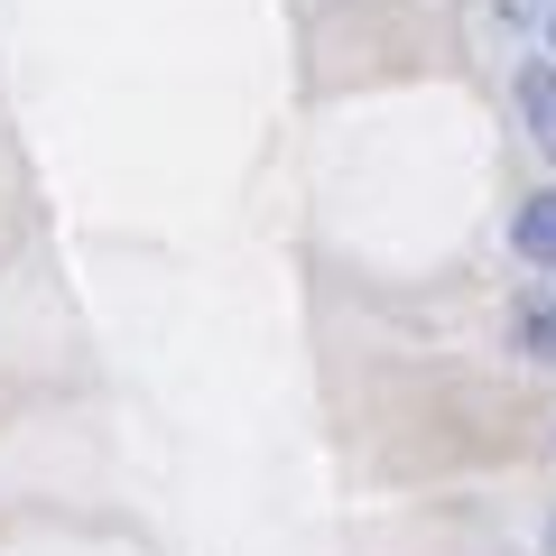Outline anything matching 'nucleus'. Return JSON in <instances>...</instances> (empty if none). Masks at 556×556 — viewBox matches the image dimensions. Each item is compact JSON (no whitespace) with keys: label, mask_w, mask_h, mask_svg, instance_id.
Returning a JSON list of instances; mask_svg holds the SVG:
<instances>
[{"label":"nucleus","mask_w":556,"mask_h":556,"mask_svg":"<svg viewBox=\"0 0 556 556\" xmlns=\"http://www.w3.org/2000/svg\"><path fill=\"white\" fill-rule=\"evenodd\" d=\"M492 20H501V38H519L529 56L556 65V0H492Z\"/></svg>","instance_id":"obj_1"},{"label":"nucleus","mask_w":556,"mask_h":556,"mask_svg":"<svg viewBox=\"0 0 556 556\" xmlns=\"http://www.w3.org/2000/svg\"><path fill=\"white\" fill-rule=\"evenodd\" d=\"M519 121H529V139L556 159V65H529L519 75Z\"/></svg>","instance_id":"obj_2"},{"label":"nucleus","mask_w":556,"mask_h":556,"mask_svg":"<svg viewBox=\"0 0 556 556\" xmlns=\"http://www.w3.org/2000/svg\"><path fill=\"white\" fill-rule=\"evenodd\" d=\"M510 241H519V260H538V269H556V195H529V204H519Z\"/></svg>","instance_id":"obj_3"},{"label":"nucleus","mask_w":556,"mask_h":556,"mask_svg":"<svg viewBox=\"0 0 556 556\" xmlns=\"http://www.w3.org/2000/svg\"><path fill=\"white\" fill-rule=\"evenodd\" d=\"M519 353H529V362H556V298L519 306Z\"/></svg>","instance_id":"obj_4"},{"label":"nucleus","mask_w":556,"mask_h":556,"mask_svg":"<svg viewBox=\"0 0 556 556\" xmlns=\"http://www.w3.org/2000/svg\"><path fill=\"white\" fill-rule=\"evenodd\" d=\"M547 556H556V519H547Z\"/></svg>","instance_id":"obj_5"}]
</instances>
